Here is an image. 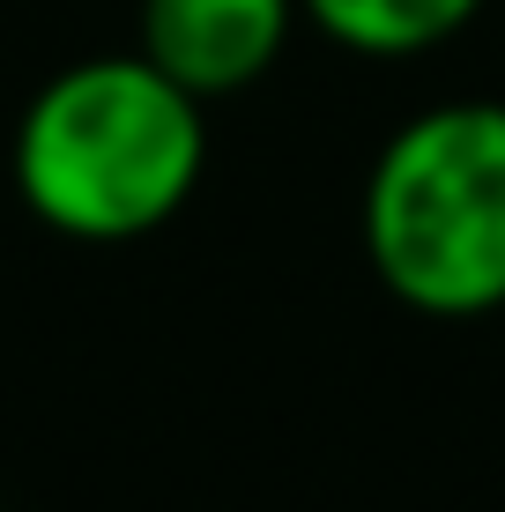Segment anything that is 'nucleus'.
Segmentation results:
<instances>
[{
	"mask_svg": "<svg viewBox=\"0 0 505 512\" xmlns=\"http://www.w3.org/2000/svg\"><path fill=\"white\" fill-rule=\"evenodd\" d=\"M208 171L201 97L142 52L75 60L23 104L8 141L15 201L60 238L127 245L194 201Z\"/></svg>",
	"mask_w": 505,
	"mask_h": 512,
	"instance_id": "nucleus-1",
	"label": "nucleus"
},
{
	"mask_svg": "<svg viewBox=\"0 0 505 512\" xmlns=\"http://www.w3.org/2000/svg\"><path fill=\"white\" fill-rule=\"evenodd\" d=\"M364 260L394 305L424 320L505 312V104L454 97L379 141Z\"/></svg>",
	"mask_w": 505,
	"mask_h": 512,
	"instance_id": "nucleus-2",
	"label": "nucleus"
},
{
	"mask_svg": "<svg viewBox=\"0 0 505 512\" xmlns=\"http://www.w3.org/2000/svg\"><path fill=\"white\" fill-rule=\"evenodd\" d=\"M298 30V0H142V60H156L179 90L238 97L283 60Z\"/></svg>",
	"mask_w": 505,
	"mask_h": 512,
	"instance_id": "nucleus-3",
	"label": "nucleus"
},
{
	"mask_svg": "<svg viewBox=\"0 0 505 512\" xmlns=\"http://www.w3.org/2000/svg\"><path fill=\"white\" fill-rule=\"evenodd\" d=\"M483 0H298V23L364 60H409L476 23Z\"/></svg>",
	"mask_w": 505,
	"mask_h": 512,
	"instance_id": "nucleus-4",
	"label": "nucleus"
}]
</instances>
